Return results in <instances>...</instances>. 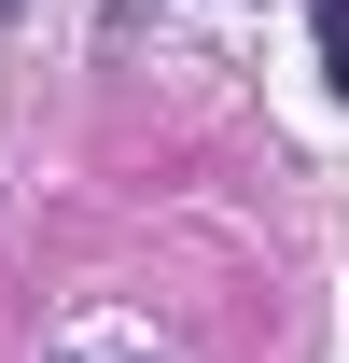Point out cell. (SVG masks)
<instances>
[{
  "mask_svg": "<svg viewBox=\"0 0 349 363\" xmlns=\"http://www.w3.org/2000/svg\"><path fill=\"white\" fill-rule=\"evenodd\" d=\"M307 28H321V84L349 98V0H307Z\"/></svg>",
  "mask_w": 349,
  "mask_h": 363,
  "instance_id": "cell-1",
  "label": "cell"
}]
</instances>
